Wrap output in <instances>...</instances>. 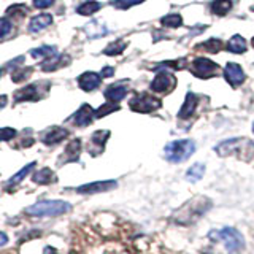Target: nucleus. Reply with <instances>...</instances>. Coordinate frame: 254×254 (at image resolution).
Listing matches in <instances>:
<instances>
[{"mask_svg": "<svg viewBox=\"0 0 254 254\" xmlns=\"http://www.w3.org/2000/svg\"><path fill=\"white\" fill-rule=\"evenodd\" d=\"M211 200L208 197H194L189 202L183 203L180 208L175 211L172 219L180 226H192L197 219H200L203 214L211 208Z\"/></svg>", "mask_w": 254, "mask_h": 254, "instance_id": "nucleus-1", "label": "nucleus"}, {"mask_svg": "<svg viewBox=\"0 0 254 254\" xmlns=\"http://www.w3.org/2000/svg\"><path fill=\"white\" fill-rule=\"evenodd\" d=\"M214 151L221 157H237L243 162H250L254 159V141L250 138H229L216 145Z\"/></svg>", "mask_w": 254, "mask_h": 254, "instance_id": "nucleus-2", "label": "nucleus"}, {"mask_svg": "<svg viewBox=\"0 0 254 254\" xmlns=\"http://www.w3.org/2000/svg\"><path fill=\"white\" fill-rule=\"evenodd\" d=\"M71 205L65 200H40L30 205L26 210L29 216L35 218H50V216H61L64 213H68Z\"/></svg>", "mask_w": 254, "mask_h": 254, "instance_id": "nucleus-3", "label": "nucleus"}, {"mask_svg": "<svg viewBox=\"0 0 254 254\" xmlns=\"http://www.w3.org/2000/svg\"><path fill=\"white\" fill-rule=\"evenodd\" d=\"M210 238H218L224 243L229 254H242L245 250V238L234 227H222L216 232H210Z\"/></svg>", "mask_w": 254, "mask_h": 254, "instance_id": "nucleus-4", "label": "nucleus"}, {"mask_svg": "<svg viewBox=\"0 0 254 254\" xmlns=\"http://www.w3.org/2000/svg\"><path fill=\"white\" fill-rule=\"evenodd\" d=\"M194 153H195V143L189 138L175 140V141L169 143L164 149L165 159L173 164H180L183 161H186V159H189Z\"/></svg>", "mask_w": 254, "mask_h": 254, "instance_id": "nucleus-5", "label": "nucleus"}, {"mask_svg": "<svg viewBox=\"0 0 254 254\" xmlns=\"http://www.w3.org/2000/svg\"><path fill=\"white\" fill-rule=\"evenodd\" d=\"M161 105H162L161 99H157L154 95L146 94V92L133 95L129 102L130 110L137 111V113H153L157 108H161Z\"/></svg>", "mask_w": 254, "mask_h": 254, "instance_id": "nucleus-6", "label": "nucleus"}, {"mask_svg": "<svg viewBox=\"0 0 254 254\" xmlns=\"http://www.w3.org/2000/svg\"><path fill=\"white\" fill-rule=\"evenodd\" d=\"M190 71L192 75L200 78V79H208L211 76H216L219 71V65L214 64L213 61L206 59V58H197L192 64H190Z\"/></svg>", "mask_w": 254, "mask_h": 254, "instance_id": "nucleus-7", "label": "nucleus"}, {"mask_svg": "<svg viewBox=\"0 0 254 254\" xmlns=\"http://www.w3.org/2000/svg\"><path fill=\"white\" fill-rule=\"evenodd\" d=\"M175 86H177V78H175V75L164 70L161 73H157L156 78L151 81V91L157 94H167L173 91Z\"/></svg>", "mask_w": 254, "mask_h": 254, "instance_id": "nucleus-8", "label": "nucleus"}, {"mask_svg": "<svg viewBox=\"0 0 254 254\" xmlns=\"http://www.w3.org/2000/svg\"><path fill=\"white\" fill-rule=\"evenodd\" d=\"M116 186L118 181L108 180V181H95V183H89V185H83L76 188L75 190L78 194H97V192H105V190L115 189Z\"/></svg>", "mask_w": 254, "mask_h": 254, "instance_id": "nucleus-9", "label": "nucleus"}, {"mask_svg": "<svg viewBox=\"0 0 254 254\" xmlns=\"http://www.w3.org/2000/svg\"><path fill=\"white\" fill-rule=\"evenodd\" d=\"M224 78H226V81L230 86L237 87V86L243 84V81H245V71L242 70V67L238 65V64L229 62L227 65L224 67Z\"/></svg>", "mask_w": 254, "mask_h": 254, "instance_id": "nucleus-10", "label": "nucleus"}, {"mask_svg": "<svg viewBox=\"0 0 254 254\" xmlns=\"http://www.w3.org/2000/svg\"><path fill=\"white\" fill-rule=\"evenodd\" d=\"M102 83V76L95 71H84L78 76V86L81 87L84 92L95 91Z\"/></svg>", "mask_w": 254, "mask_h": 254, "instance_id": "nucleus-11", "label": "nucleus"}, {"mask_svg": "<svg viewBox=\"0 0 254 254\" xmlns=\"http://www.w3.org/2000/svg\"><path fill=\"white\" fill-rule=\"evenodd\" d=\"M67 137H68L67 129H64V127H50V129L43 132L42 141L48 146H53V145H58V143L64 141Z\"/></svg>", "mask_w": 254, "mask_h": 254, "instance_id": "nucleus-12", "label": "nucleus"}, {"mask_svg": "<svg viewBox=\"0 0 254 254\" xmlns=\"http://www.w3.org/2000/svg\"><path fill=\"white\" fill-rule=\"evenodd\" d=\"M92 119H94V110L91 105H87V103H83L76 113L71 116V121H73V124L78 127L89 126L92 123Z\"/></svg>", "mask_w": 254, "mask_h": 254, "instance_id": "nucleus-13", "label": "nucleus"}, {"mask_svg": "<svg viewBox=\"0 0 254 254\" xmlns=\"http://www.w3.org/2000/svg\"><path fill=\"white\" fill-rule=\"evenodd\" d=\"M70 62V58L65 54H54L51 56V58L45 59L42 64H40V68H42L43 71H53L56 68H61L64 65H67V64Z\"/></svg>", "mask_w": 254, "mask_h": 254, "instance_id": "nucleus-14", "label": "nucleus"}, {"mask_svg": "<svg viewBox=\"0 0 254 254\" xmlns=\"http://www.w3.org/2000/svg\"><path fill=\"white\" fill-rule=\"evenodd\" d=\"M51 24H53V16L51 14H48V13L37 14L29 22V32H30V34H37V32H42L48 26H51Z\"/></svg>", "mask_w": 254, "mask_h": 254, "instance_id": "nucleus-15", "label": "nucleus"}, {"mask_svg": "<svg viewBox=\"0 0 254 254\" xmlns=\"http://www.w3.org/2000/svg\"><path fill=\"white\" fill-rule=\"evenodd\" d=\"M127 86L123 84V83H116V84H111L108 86L105 92H103V95H105V99L113 102V103H118L119 100H123L126 95H127Z\"/></svg>", "mask_w": 254, "mask_h": 254, "instance_id": "nucleus-16", "label": "nucleus"}, {"mask_svg": "<svg viewBox=\"0 0 254 254\" xmlns=\"http://www.w3.org/2000/svg\"><path fill=\"white\" fill-rule=\"evenodd\" d=\"M198 105V97L194 94V92H188L186 94V99H185V103H183V107L178 113V118L180 119H186L189 116L194 115V111Z\"/></svg>", "mask_w": 254, "mask_h": 254, "instance_id": "nucleus-17", "label": "nucleus"}, {"mask_svg": "<svg viewBox=\"0 0 254 254\" xmlns=\"http://www.w3.org/2000/svg\"><path fill=\"white\" fill-rule=\"evenodd\" d=\"M38 99H40V92H38V87L35 84H29V86L22 87V89L14 92V103L38 100Z\"/></svg>", "mask_w": 254, "mask_h": 254, "instance_id": "nucleus-18", "label": "nucleus"}, {"mask_svg": "<svg viewBox=\"0 0 254 254\" xmlns=\"http://www.w3.org/2000/svg\"><path fill=\"white\" fill-rule=\"evenodd\" d=\"M79 154H81V140L73 138L67 145L65 151H64V157L67 159L65 162H76Z\"/></svg>", "mask_w": 254, "mask_h": 254, "instance_id": "nucleus-19", "label": "nucleus"}, {"mask_svg": "<svg viewBox=\"0 0 254 254\" xmlns=\"http://www.w3.org/2000/svg\"><path fill=\"white\" fill-rule=\"evenodd\" d=\"M32 181L37 183V185H53V183L58 181V178H56V175L53 173L51 169L45 167V169H42V170H38V172L34 173Z\"/></svg>", "mask_w": 254, "mask_h": 254, "instance_id": "nucleus-20", "label": "nucleus"}, {"mask_svg": "<svg viewBox=\"0 0 254 254\" xmlns=\"http://www.w3.org/2000/svg\"><path fill=\"white\" fill-rule=\"evenodd\" d=\"M227 51L234 53V54H243L246 50H248V43L242 35H234L232 38L227 42Z\"/></svg>", "mask_w": 254, "mask_h": 254, "instance_id": "nucleus-21", "label": "nucleus"}, {"mask_svg": "<svg viewBox=\"0 0 254 254\" xmlns=\"http://www.w3.org/2000/svg\"><path fill=\"white\" fill-rule=\"evenodd\" d=\"M84 32L89 38H100V37H105L108 34V29H107V26H103L102 22L92 21L84 27Z\"/></svg>", "mask_w": 254, "mask_h": 254, "instance_id": "nucleus-22", "label": "nucleus"}, {"mask_svg": "<svg viewBox=\"0 0 254 254\" xmlns=\"http://www.w3.org/2000/svg\"><path fill=\"white\" fill-rule=\"evenodd\" d=\"M108 138H110V130H97V132H94L92 137H91V149L92 148H99V154H100L102 151H103V148H105V143H107Z\"/></svg>", "mask_w": 254, "mask_h": 254, "instance_id": "nucleus-23", "label": "nucleus"}, {"mask_svg": "<svg viewBox=\"0 0 254 254\" xmlns=\"http://www.w3.org/2000/svg\"><path fill=\"white\" fill-rule=\"evenodd\" d=\"M210 10L216 16H226L232 10V2H230V0H213L210 5Z\"/></svg>", "mask_w": 254, "mask_h": 254, "instance_id": "nucleus-24", "label": "nucleus"}, {"mask_svg": "<svg viewBox=\"0 0 254 254\" xmlns=\"http://www.w3.org/2000/svg\"><path fill=\"white\" fill-rule=\"evenodd\" d=\"M222 48H224V43L221 42L218 38H210L203 42L202 45H197L195 50H202V51H206V53H211V54H216L219 53Z\"/></svg>", "mask_w": 254, "mask_h": 254, "instance_id": "nucleus-25", "label": "nucleus"}, {"mask_svg": "<svg viewBox=\"0 0 254 254\" xmlns=\"http://www.w3.org/2000/svg\"><path fill=\"white\" fill-rule=\"evenodd\" d=\"M102 8V5L99 2H94V0H89V2H83L79 6H76V13L81 16H91L94 13H97Z\"/></svg>", "mask_w": 254, "mask_h": 254, "instance_id": "nucleus-26", "label": "nucleus"}, {"mask_svg": "<svg viewBox=\"0 0 254 254\" xmlns=\"http://www.w3.org/2000/svg\"><path fill=\"white\" fill-rule=\"evenodd\" d=\"M203 175H205V165L203 164H194L186 172V180L190 183H197L203 178Z\"/></svg>", "mask_w": 254, "mask_h": 254, "instance_id": "nucleus-27", "label": "nucleus"}, {"mask_svg": "<svg viewBox=\"0 0 254 254\" xmlns=\"http://www.w3.org/2000/svg\"><path fill=\"white\" fill-rule=\"evenodd\" d=\"M54 54H56V46H51V45L38 46V48H35V50L30 51V56H32V58H35V59H38V58L48 59V58H51V56H54Z\"/></svg>", "mask_w": 254, "mask_h": 254, "instance_id": "nucleus-28", "label": "nucleus"}, {"mask_svg": "<svg viewBox=\"0 0 254 254\" xmlns=\"http://www.w3.org/2000/svg\"><path fill=\"white\" fill-rule=\"evenodd\" d=\"M35 165H37L35 162H30L29 165H26L24 169H21L16 175H13V177H11L10 180H8V186H13V185H18V183H21L32 170H34V167H35Z\"/></svg>", "mask_w": 254, "mask_h": 254, "instance_id": "nucleus-29", "label": "nucleus"}, {"mask_svg": "<svg viewBox=\"0 0 254 254\" xmlns=\"http://www.w3.org/2000/svg\"><path fill=\"white\" fill-rule=\"evenodd\" d=\"M127 43L126 42H121V40H118V42H111L105 50H103V54L107 56H118V54H123V51L126 50Z\"/></svg>", "mask_w": 254, "mask_h": 254, "instance_id": "nucleus-30", "label": "nucleus"}, {"mask_svg": "<svg viewBox=\"0 0 254 254\" xmlns=\"http://www.w3.org/2000/svg\"><path fill=\"white\" fill-rule=\"evenodd\" d=\"M161 24L164 27H170V29H177V27H180L181 24H183V18L180 14H167V16H164V18L161 19Z\"/></svg>", "mask_w": 254, "mask_h": 254, "instance_id": "nucleus-31", "label": "nucleus"}, {"mask_svg": "<svg viewBox=\"0 0 254 254\" xmlns=\"http://www.w3.org/2000/svg\"><path fill=\"white\" fill-rule=\"evenodd\" d=\"M30 73H32V68H29V67H16V70H13V73H11V79L14 83L26 81V79L30 76Z\"/></svg>", "mask_w": 254, "mask_h": 254, "instance_id": "nucleus-32", "label": "nucleus"}, {"mask_svg": "<svg viewBox=\"0 0 254 254\" xmlns=\"http://www.w3.org/2000/svg\"><path fill=\"white\" fill-rule=\"evenodd\" d=\"M29 13V8L22 3H16V5H11L6 8V16H18V18H24V16H27Z\"/></svg>", "mask_w": 254, "mask_h": 254, "instance_id": "nucleus-33", "label": "nucleus"}, {"mask_svg": "<svg viewBox=\"0 0 254 254\" xmlns=\"http://www.w3.org/2000/svg\"><path fill=\"white\" fill-rule=\"evenodd\" d=\"M119 110V105H116V103L110 102V103H105V105H102L100 108H97L94 111V118H103L107 116L110 113H113V111H118Z\"/></svg>", "mask_w": 254, "mask_h": 254, "instance_id": "nucleus-34", "label": "nucleus"}, {"mask_svg": "<svg viewBox=\"0 0 254 254\" xmlns=\"http://www.w3.org/2000/svg\"><path fill=\"white\" fill-rule=\"evenodd\" d=\"M16 135H18V132L13 127H0V141H10Z\"/></svg>", "mask_w": 254, "mask_h": 254, "instance_id": "nucleus-35", "label": "nucleus"}, {"mask_svg": "<svg viewBox=\"0 0 254 254\" xmlns=\"http://www.w3.org/2000/svg\"><path fill=\"white\" fill-rule=\"evenodd\" d=\"M145 0H113V6L116 8H121V10H127V8H130L133 5H138V3H143Z\"/></svg>", "mask_w": 254, "mask_h": 254, "instance_id": "nucleus-36", "label": "nucleus"}, {"mask_svg": "<svg viewBox=\"0 0 254 254\" xmlns=\"http://www.w3.org/2000/svg\"><path fill=\"white\" fill-rule=\"evenodd\" d=\"M11 29H13V24L10 19L6 18V16L5 18H0V38L6 37L11 32Z\"/></svg>", "mask_w": 254, "mask_h": 254, "instance_id": "nucleus-37", "label": "nucleus"}, {"mask_svg": "<svg viewBox=\"0 0 254 254\" xmlns=\"http://www.w3.org/2000/svg\"><path fill=\"white\" fill-rule=\"evenodd\" d=\"M56 0H34V6L35 8H48L51 6Z\"/></svg>", "mask_w": 254, "mask_h": 254, "instance_id": "nucleus-38", "label": "nucleus"}, {"mask_svg": "<svg viewBox=\"0 0 254 254\" xmlns=\"http://www.w3.org/2000/svg\"><path fill=\"white\" fill-rule=\"evenodd\" d=\"M115 75V68L113 67H105L102 70V73H100V76L102 78H110V76H113Z\"/></svg>", "mask_w": 254, "mask_h": 254, "instance_id": "nucleus-39", "label": "nucleus"}, {"mask_svg": "<svg viewBox=\"0 0 254 254\" xmlns=\"http://www.w3.org/2000/svg\"><path fill=\"white\" fill-rule=\"evenodd\" d=\"M8 243V235L5 232H0V246H5Z\"/></svg>", "mask_w": 254, "mask_h": 254, "instance_id": "nucleus-40", "label": "nucleus"}, {"mask_svg": "<svg viewBox=\"0 0 254 254\" xmlns=\"http://www.w3.org/2000/svg\"><path fill=\"white\" fill-rule=\"evenodd\" d=\"M6 102H8V97H6V95H0V110H2V108L6 105Z\"/></svg>", "mask_w": 254, "mask_h": 254, "instance_id": "nucleus-41", "label": "nucleus"}, {"mask_svg": "<svg viewBox=\"0 0 254 254\" xmlns=\"http://www.w3.org/2000/svg\"><path fill=\"white\" fill-rule=\"evenodd\" d=\"M43 254H59V253L56 251L54 248H51V246H46L45 251H43Z\"/></svg>", "mask_w": 254, "mask_h": 254, "instance_id": "nucleus-42", "label": "nucleus"}, {"mask_svg": "<svg viewBox=\"0 0 254 254\" xmlns=\"http://www.w3.org/2000/svg\"><path fill=\"white\" fill-rule=\"evenodd\" d=\"M32 143H34V140H32V138H29V140H27V138H26V140H24V141L21 143V146H22V148H26V146H30Z\"/></svg>", "mask_w": 254, "mask_h": 254, "instance_id": "nucleus-43", "label": "nucleus"}, {"mask_svg": "<svg viewBox=\"0 0 254 254\" xmlns=\"http://www.w3.org/2000/svg\"><path fill=\"white\" fill-rule=\"evenodd\" d=\"M2 73H3V70H2V68H0V76H2Z\"/></svg>", "mask_w": 254, "mask_h": 254, "instance_id": "nucleus-44", "label": "nucleus"}, {"mask_svg": "<svg viewBox=\"0 0 254 254\" xmlns=\"http://www.w3.org/2000/svg\"><path fill=\"white\" fill-rule=\"evenodd\" d=\"M251 43H253V46H254V38H253V40H251Z\"/></svg>", "mask_w": 254, "mask_h": 254, "instance_id": "nucleus-45", "label": "nucleus"}, {"mask_svg": "<svg viewBox=\"0 0 254 254\" xmlns=\"http://www.w3.org/2000/svg\"><path fill=\"white\" fill-rule=\"evenodd\" d=\"M253 132H254V124H253Z\"/></svg>", "mask_w": 254, "mask_h": 254, "instance_id": "nucleus-46", "label": "nucleus"}]
</instances>
